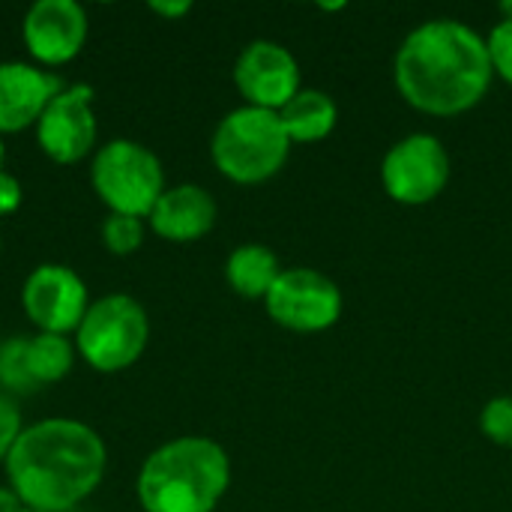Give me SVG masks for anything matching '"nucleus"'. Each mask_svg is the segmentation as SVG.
I'll return each instance as SVG.
<instances>
[{
    "mask_svg": "<svg viewBox=\"0 0 512 512\" xmlns=\"http://www.w3.org/2000/svg\"><path fill=\"white\" fill-rule=\"evenodd\" d=\"M90 183L111 213L150 216L165 192V171L153 150L132 138H114L102 144L90 165Z\"/></svg>",
    "mask_w": 512,
    "mask_h": 512,
    "instance_id": "nucleus-6",
    "label": "nucleus"
},
{
    "mask_svg": "<svg viewBox=\"0 0 512 512\" xmlns=\"http://www.w3.org/2000/svg\"><path fill=\"white\" fill-rule=\"evenodd\" d=\"M450 183V153L432 132H411L396 141L381 162L384 192L405 207H423L444 195Z\"/></svg>",
    "mask_w": 512,
    "mask_h": 512,
    "instance_id": "nucleus-7",
    "label": "nucleus"
},
{
    "mask_svg": "<svg viewBox=\"0 0 512 512\" xmlns=\"http://www.w3.org/2000/svg\"><path fill=\"white\" fill-rule=\"evenodd\" d=\"M102 240L108 246V252L114 255H129L144 243V222L138 216H126V213H111L102 222Z\"/></svg>",
    "mask_w": 512,
    "mask_h": 512,
    "instance_id": "nucleus-19",
    "label": "nucleus"
},
{
    "mask_svg": "<svg viewBox=\"0 0 512 512\" xmlns=\"http://www.w3.org/2000/svg\"><path fill=\"white\" fill-rule=\"evenodd\" d=\"M501 15L512 21V0H504V3H501Z\"/></svg>",
    "mask_w": 512,
    "mask_h": 512,
    "instance_id": "nucleus-26",
    "label": "nucleus"
},
{
    "mask_svg": "<svg viewBox=\"0 0 512 512\" xmlns=\"http://www.w3.org/2000/svg\"><path fill=\"white\" fill-rule=\"evenodd\" d=\"M486 45H489V60H492L495 75H498L501 81H507V84L512 87V21L510 18H501V21L492 27V33H489Z\"/></svg>",
    "mask_w": 512,
    "mask_h": 512,
    "instance_id": "nucleus-21",
    "label": "nucleus"
},
{
    "mask_svg": "<svg viewBox=\"0 0 512 512\" xmlns=\"http://www.w3.org/2000/svg\"><path fill=\"white\" fill-rule=\"evenodd\" d=\"M279 276H282L279 255L261 243L237 246L225 261V279L231 291L246 300H264Z\"/></svg>",
    "mask_w": 512,
    "mask_h": 512,
    "instance_id": "nucleus-16",
    "label": "nucleus"
},
{
    "mask_svg": "<svg viewBox=\"0 0 512 512\" xmlns=\"http://www.w3.org/2000/svg\"><path fill=\"white\" fill-rule=\"evenodd\" d=\"M18 512H30V510H18Z\"/></svg>",
    "mask_w": 512,
    "mask_h": 512,
    "instance_id": "nucleus-28",
    "label": "nucleus"
},
{
    "mask_svg": "<svg viewBox=\"0 0 512 512\" xmlns=\"http://www.w3.org/2000/svg\"><path fill=\"white\" fill-rule=\"evenodd\" d=\"M18 510H24V507H21V501L15 498V492H12V489H9V492H6V489H0V512H18Z\"/></svg>",
    "mask_w": 512,
    "mask_h": 512,
    "instance_id": "nucleus-25",
    "label": "nucleus"
},
{
    "mask_svg": "<svg viewBox=\"0 0 512 512\" xmlns=\"http://www.w3.org/2000/svg\"><path fill=\"white\" fill-rule=\"evenodd\" d=\"M495 69L486 39L456 18H432L411 30L396 57L393 81L399 96L432 117H456L477 108Z\"/></svg>",
    "mask_w": 512,
    "mask_h": 512,
    "instance_id": "nucleus-1",
    "label": "nucleus"
},
{
    "mask_svg": "<svg viewBox=\"0 0 512 512\" xmlns=\"http://www.w3.org/2000/svg\"><path fill=\"white\" fill-rule=\"evenodd\" d=\"M150 339L144 306L129 294H105L84 312L75 330V351L96 372H123L141 360Z\"/></svg>",
    "mask_w": 512,
    "mask_h": 512,
    "instance_id": "nucleus-5",
    "label": "nucleus"
},
{
    "mask_svg": "<svg viewBox=\"0 0 512 512\" xmlns=\"http://www.w3.org/2000/svg\"><path fill=\"white\" fill-rule=\"evenodd\" d=\"M234 84L246 105L267 111H282L303 90L297 57L273 39H255L240 51L234 63Z\"/></svg>",
    "mask_w": 512,
    "mask_h": 512,
    "instance_id": "nucleus-10",
    "label": "nucleus"
},
{
    "mask_svg": "<svg viewBox=\"0 0 512 512\" xmlns=\"http://www.w3.org/2000/svg\"><path fill=\"white\" fill-rule=\"evenodd\" d=\"M24 360H27V372L36 387L57 384L72 372L75 348L60 333H36L33 339L24 342Z\"/></svg>",
    "mask_w": 512,
    "mask_h": 512,
    "instance_id": "nucleus-17",
    "label": "nucleus"
},
{
    "mask_svg": "<svg viewBox=\"0 0 512 512\" xmlns=\"http://www.w3.org/2000/svg\"><path fill=\"white\" fill-rule=\"evenodd\" d=\"M21 306L39 333H72L90 309L87 285L66 264H39L21 288Z\"/></svg>",
    "mask_w": 512,
    "mask_h": 512,
    "instance_id": "nucleus-9",
    "label": "nucleus"
},
{
    "mask_svg": "<svg viewBox=\"0 0 512 512\" xmlns=\"http://www.w3.org/2000/svg\"><path fill=\"white\" fill-rule=\"evenodd\" d=\"M231 486L228 453L198 435L156 447L138 471V501L144 512H213Z\"/></svg>",
    "mask_w": 512,
    "mask_h": 512,
    "instance_id": "nucleus-3",
    "label": "nucleus"
},
{
    "mask_svg": "<svg viewBox=\"0 0 512 512\" xmlns=\"http://www.w3.org/2000/svg\"><path fill=\"white\" fill-rule=\"evenodd\" d=\"M21 183H18V177H12V174H6V171H0V216H9V213H15L18 210V204H21Z\"/></svg>",
    "mask_w": 512,
    "mask_h": 512,
    "instance_id": "nucleus-23",
    "label": "nucleus"
},
{
    "mask_svg": "<svg viewBox=\"0 0 512 512\" xmlns=\"http://www.w3.org/2000/svg\"><path fill=\"white\" fill-rule=\"evenodd\" d=\"M480 432L486 441L512 450V396H495L483 405Z\"/></svg>",
    "mask_w": 512,
    "mask_h": 512,
    "instance_id": "nucleus-20",
    "label": "nucleus"
},
{
    "mask_svg": "<svg viewBox=\"0 0 512 512\" xmlns=\"http://www.w3.org/2000/svg\"><path fill=\"white\" fill-rule=\"evenodd\" d=\"M21 36L39 63H69L87 39V12L75 0H36L24 15Z\"/></svg>",
    "mask_w": 512,
    "mask_h": 512,
    "instance_id": "nucleus-12",
    "label": "nucleus"
},
{
    "mask_svg": "<svg viewBox=\"0 0 512 512\" xmlns=\"http://www.w3.org/2000/svg\"><path fill=\"white\" fill-rule=\"evenodd\" d=\"M150 9L156 12V15H165V18H180V15H186V12H192V3L189 0H150Z\"/></svg>",
    "mask_w": 512,
    "mask_h": 512,
    "instance_id": "nucleus-24",
    "label": "nucleus"
},
{
    "mask_svg": "<svg viewBox=\"0 0 512 512\" xmlns=\"http://www.w3.org/2000/svg\"><path fill=\"white\" fill-rule=\"evenodd\" d=\"M6 480L30 512H69L105 477L108 450L81 420L48 417L27 426L6 456Z\"/></svg>",
    "mask_w": 512,
    "mask_h": 512,
    "instance_id": "nucleus-2",
    "label": "nucleus"
},
{
    "mask_svg": "<svg viewBox=\"0 0 512 512\" xmlns=\"http://www.w3.org/2000/svg\"><path fill=\"white\" fill-rule=\"evenodd\" d=\"M24 336H12L6 342H0V384L12 393H33L36 384L27 372V360H24Z\"/></svg>",
    "mask_w": 512,
    "mask_h": 512,
    "instance_id": "nucleus-18",
    "label": "nucleus"
},
{
    "mask_svg": "<svg viewBox=\"0 0 512 512\" xmlns=\"http://www.w3.org/2000/svg\"><path fill=\"white\" fill-rule=\"evenodd\" d=\"M216 201L198 183H180L159 195L150 210V228L171 243H195L207 237L216 225Z\"/></svg>",
    "mask_w": 512,
    "mask_h": 512,
    "instance_id": "nucleus-14",
    "label": "nucleus"
},
{
    "mask_svg": "<svg viewBox=\"0 0 512 512\" xmlns=\"http://www.w3.org/2000/svg\"><path fill=\"white\" fill-rule=\"evenodd\" d=\"M279 120L291 138V144H315L324 141L339 123V105L330 93L303 87L282 111Z\"/></svg>",
    "mask_w": 512,
    "mask_h": 512,
    "instance_id": "nucleus-15",
    "label": "nucleus"
},
{
    "mask_svg": "<svg viewBox=\"0 0 512 512\" xmlns=\"http://www.w3.org/2000/svg\"><path fill=\"white\" fill-rule=\"evenodd\" d=\"M267 315L291 333H324L339 324L345 300L339 285L312 267L282 270L264 297Z\"/></svg>",
    "mask_w": 512,
    "mask_h": 512,
    "instance_id": "nucleus-8",
    "label": "nucleus"
},
{
    "mask_svg": "<svg viewBox=\"0 0 512 512\" xmlns=\"http://www.w3.org/2000/svg\"><path fill=\"white\" fill-rule=\"evenodd\" d=\"M3 156H6V150H3V141H0V171H3Z\"/></svg>",
    "mask_w": 512,
    "mask_h": 512,
    "instance_id": "nucleus-27",
    "label": "nucleus"
},
{
    "mask_svg": "<svg viewBox=\"0 0 512 512\" xmlns=\"http://www.w3.org/2000/svg\"><path fill=\"white\" fill-rule=\"evenodd\" d=\"M0 249H3V243H0Z\"/></svg>",
    "mask_w": 512,
    "mask_h": 512,
    "instance_id": "nucleus-29",
    "label": "nucleus"
},
{
    "mask_svg": "<svg viewBox=\"0 0 512 512\" xmlns=\"http://www.w3.org/2000/svg\"><path fill=\"white\" fill-rule=\"evenodd\" d=\"M21 432H24V426H21L18 405L9 396L0 393V462H6V456L15 447V441H18Z\"/></svg>",
    "mask_w": 512,
    "mask_h": 512,
    "instance_id": "nucleus-22",
    "label": "nucleus"
},
{
    "mask_svg": "<svg viewBox=\"0 0 512 512\" xmlns=\"http://www.w3.org/2000/svg\"><path fill=\"white\" fill-rule=\"evenodd\" d=\"M60 90L63 81L39 66L21 60L0 63V132H21L36 126Z\"/></svg>",
    "mask_w": 512,
    "mask_h": 512,
    "instance_id": "nucleus-13",
    "label": "nucleus"
},
{
    "mask_svg": "<svg viewBox=\"0 0 512 512\" xmlns=\"http://www.w3.org/2000/svg\"><path fill=\"white\" fill-rule=\"evenodd\" d=\"M291 147L294 144L279 120V111L240 105L219 120L210 141V156L222 177L240 186H255L285 168Z\"/></svg>",
    "mask_w": 512,
    "mask_h": 512,
    "instance_id": "nucleus-4",
    "label": "nucleus"
},
{
    "mask_svg": "<svg viewBox=\"0 0 512 512\" xmlns=\"http://www.w3.org/2000/svg\"><path fill=\"white\" fill-rule=\"evenodd\" d=\"M36 141L42 153L60 165L81 162L96 144V114L93 87L69 84L63 87L36 123Z\"/></svg>",
    "mask_w": 512,
    "mask_h": 512,
    "instance_id": "nucleus-11",
    "label": "nucleus"
}]
</instances>
